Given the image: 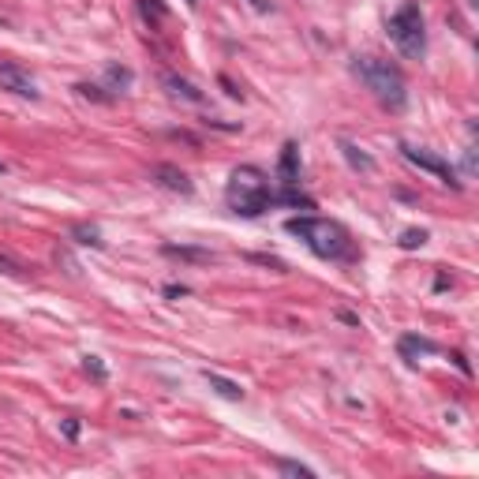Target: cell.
<instances>
[{
  "label": "cell",
  "mask_w": 479,
  "mask_h": 479,
  "mask_svg": "<svg viewBox=\"0 0 479 479\" xmlns=\"http://www.w3.org/2000/svg\"><path fill=\"white\" fill-rule=\"evenodd\" d=\"M285 228L292 236H300L319 258H330V263L356 258V247H352V240H348V232L337 221H330V217H289Z\"/></svg>",
  "instance_id": "6da1fadb"
},
{
  "label": "cell",
  "mask_w": 479,
  "mask_h": 479,
  "mask_svg": "<svg viewBox=\"0 0 479 479\" xmlns=\"http://www.w3.org/2000/svg\"><path fill=\"white\" fill-rule=\"evenodd\" d=\"M225 199L236 214L244 217H258L266 214L270 206L277 202V195L270 191V176L255 165H240L232 176H228V188H225Z\"/></svg>",
  "instance_id": "7a4b0ae2"
},
{
  "label": "cell",
  "mask_w": 479,
  "mask_h": 479,
  "mask_svg": "<svg viewBox=\"0 0 479 479\" xmlns=\"http://www.w3.org/2000/svg\"><path fill=\"white\" fill-rule=\"evenodd\" d=\"M352 71L363 79V86L378 97V105H386L389 113H401L408 105V83L389 60H378V57H356Z\"/></svg>",
  "instance_id": "3957f363"
},
{
  "label": "cell",
  "mask_w": 479,
  "mask_h": 479,
  "mask_svg": "<svg viewBox=\"0 0 479 479\" xmlns=\"http://www.w3.org/2000/svg\"><path fill=\"white\" fill-rule=\"evenodd\" d=\"M389 41L401 49V57L408 60H419L423 53H427V30H423V12L416 0H408V4H401L394 15H389Z\"/></svg>",
  "instance_id": "277c9868"
},
{
  "label": "cell",
  "mask_w": 479,
  "mask_h": 479,
  "mask_svg": "<svg viewBox=\"0 0 479 479\" xmlns=\"http://www.w3.org/2000/svg\"><path fill=\"white\" fill-rule=\"evenodd\" d=\"M401 154H405L416 169L423 172H431L434 180H442L445 188H453V191H461V180H457V172L450 161H442L438 154H431V150H423V146H408V143H401Z\"/></svg>",
  "instance_id": "5b68a950"
},
{
  "label": "cell",
  "mask_w": 479,
  "mask_h": 479,
  "mask_svg": "<svg viewBox=\"0 0 479 479\" xmlns=\"http://www.w3.org/2000/svg\"><path fill=\"white\" fill-rule=\"evenodd\" d=\"M0 86L4 90H12V94H19V97H30V102H38V86H34V79L19 68V64H0Z\"/></svg>",
  "instance_id": "8992f818"
},
{
  "label": "cell",
  "mask_w": 479,
  "mask_h": 479,
  "mask_svg": "<svg viewBox=\"0 0 479 479\" xmlns=\"http://www.w3.org/2000/svg\"><path fill=\"white\" fill-rule=\"evenodd\" d=\"M150 180L161 183L165 191H176V195H191L195 191L191 176L183 169H176V165H154V169H150Z\"/></svg>",
  "instance_id": "52a82bcc"
},
{
  "label": "cell",
  "mask_w": 479,
  "mask_h": 479,
  "mask_svg": "<svg viewBox=\"0 0 479 479\" xmlns=\"http://www.w3.org/2000/svg\"><path fill=\"white\" fill-rule=\"evenodd\" d=\"M277 176H281V183H285V188H296V180H300V146H296V143H285V146H281Z\"/></svg>",
  "instance_id": "ba28073f"
},
{
  "label": "cell",
  "mask_w": 479,
  "mask_h": 479,
  "mask_svg": "<svg viewBox=\"0 0 479 479\" xmlns=\"http://www.w3.org/2000/svg\"><path fill=\"white\" fill-rule=\"evenodd\" d=\"M161 83L169 86V94H172V97H183V102H191V105H202V102H206V94L199 90V86L188 83V79H180V75H172V71L161 75Z\"/></svg>",
  "instance_id": "9c48e42d"
},
{
  "label": "cell",
  "mask_w": 479,
  "mask_h": 479,
  "mask_svg": "<svg viewBox=\"0 0 479 479\" xmlns=\"http://www.w3.org/2000/svg\"><path fill=\"white\" fill-rule=\"evenodd\" d=\"M206 382H210V389H214L217 397L244 401V389H240V382H232V378H225V375H217V371H206Z\"/></svg>",
  "instance_id": "30bf717a"
},
{
  "label": "cell",
  "mask_w": 479,
  "mask_h": 479,
  "mask_svg": "<svg viewBox=\"0 0 479 479\" xmlns=\"http://www.w3.org/2000/svg\"><path fill=\"white\" fill-rule=\"evenodd\" d=\"M341 154H345V161H348L356 172H375V158L363 154V150H359L356 143H348V139H341Z\"/></svg>",
  "instance_id": "8fae6325"
},
{
  "label": "cell",
  "mask_w": 479,
  "mask_h": 479,
  "mask_svg": "<svg viewBox=\"0 0 479 479\" xmlns=\"http://www.w3.org/2000/svg\"><path fill=\"white\" fill-rule=\"evenodd\" d=\"M169 258H188V263H214V251H206V247H176V244H165L161 247Z\"/></svg>",
  "instance_id": "7c38bea8"
},
{
  "label": "cell",
  "mask_w": 479,
  "mask_h": 479,
  "mask_svg": "<svg viewBox=\"0 0 479 479\" xmlns=\"http://www.w3.org/2000/svg\"><path fill=\"white\" fill-rule=\"evenodd\" d=\"M401 352H405V359H408L412 352H423V356H434V352H438V345H434V341H427V337H416V333H405V337H401Z\"/></svg>",
  "instance_id": "4fadbf2b"
},
{
  "label": "cell",
  "mask_w": 479,
  "mask_h": 479,
  "mask_svg": "<svg viewBox=\"0 0 479 479\" xmlns=\"http://www.w3.org/2000/svg\"><path fill=\"white\" fill-rule=\"evenodd\" d=\"M139 15H143L150 27H161L169 19V8L161 4V0H139Z\"/></svg>",
  "instance_id": "5bb4252c"
},
{
  "label": "cell",
  "mask_w": 479,
  "mask_h": 479,
  "mask_svg": "<svg viewBox=\"0 0 479 479\" xmlns=\"http://www.w3.org/2000/svg\"><path fill=\"white\" fill-rule=\"evenodd\" d=\"M397 244L405 247V251H416V247H423V244H427V228H405Z\"/></svg>",
  "instance_id": "9a60e30c"
},
{
  "label": "cell",
  "mask_w": 479,
  "mask_h": 479,
  "mask_svg": "<svg viewBox=\"0 0 479 479\" xmlns=\"http://www.w3.org/2000/svg\"><path fill=\"white\" fill-rule=\"evenodd\" d=\"M71 236L79 240V244H90V247H105L102 232H97V228H90V225H75V228H71Z\"/></svg>",
  "instance_id": "2e32d148"
},
{
  "label": "cell",
  "mask_w": 479,
  "mask_h": 479,
  "mask_svg": "<svg viewBox=\"0 0 479 479\" xmlns=\"http://www.w3.org/2000/svg\"><path fill=\"white\" fill-rule=\"evenodd\" d=\"M83 367H86V375H90L94 382H105V378H109L105 363H102V359H97V356H83Z\"/></svg>",
  "instance_id": "e0dca14e"
},
{
  "label": "cell",
  "mask_w": 479,
  "mask_h": 479,
  "mask_svg": "<svg viewBox=\"0 0 479 479\" xmlns=\"http://www.w3.org/2000/svg\"><path fill=\"white\" fill-rule=\"evenodd\" d=\"M277 468H281L285 475H303V479H311V475H314V468L300 464V461H277Z\"/></svg>",
  "instance_id": "ac0fdd59"
},
{
  "label": "cell",
  "mask_w": 479,
  "mask_h": 479,
  "mask_svg": "<svg viewBox=\"0 0 479 479\" xmlns=\"http://www.w3.org/2000/svg\"><path fill=\"white\" fill-rule=\"evenodd\" d=\"M105 75H109V83H113V86H132V68H116V64H113Z\"/></svg>",
  "instance_id": "d6986e66"
},
{
  "label": "cell",
  "mask_w": 479,
  "mask_h": 479,
  "mask_svg": "<svg viewBox=\"0 0 479 479\" xmlns=\"http://www.w3.org/2000/svg\"><path fill=\"white\" fill-rule=\"evenodd\" d=\"M83 97H94V102H113V94H102V86H90V83H79L75 86Z\"/></svg>",
  "instance_id": "ffe728a7"
},
{
  "label": "cell",
  "mask_w": 479,
  "mask_h": 479,
  "mask_svg": "<svg viewBox=\"0 0 479 479\" xmlns=\"http://www.w3.org/2000/svg\"><path fill=\"white\" fill-rule=\"evenodd\" d=\"M0 270H4V274H12V277H27V270L19 266V263H12V258H4V255H0Z\"/></svg>",
  "instance_id": "44dd1931"
},
{
  "label": "cell",
  "mask_w": 479,
  "mask_h": 479,
  "mask_svg": "<svg viewBox=\"0 0 479 479\" xmlns=\"http://www.w3.org/2000/svg\"><path fill=\"white\" fill-rule=\"evenodd\" d=\"M57 263H64V266H68V274H71V277L79 274V263H75V258H71L68 251H57Z\"/></svg>",
  "instance_id": "7402d4cb"
},
{
  "label": "cell",
  "mask_w": 479,
  "mask_h": 479,
  "mask_svg": "<svg viewBox=\"0 0 479 479\" xmlns=\"http://www.w3.org/2000/svg\"><path fill=\"white\" fill-rule=\"evenodd\" d=\"M64 438H79V423H75V419H64Z\"/></svg>",
  "instance_id": "603a6c76"
},
{
  "label": "cell",
  "mask_w": 479,
  "mask_h": 479,
  "mask_svg": "<svg viewBox=\"0 0 479 479\" xmlns=\"http://www.w3.org/2000/svg\"><path fill=\"white\" fill-rule=\"evenodd\" d=\"M165 296H169V300H180V296H188V289H183V285H169Z\"/></svg>",
  "instance_id": "cb8c5ba5"
},
{
  "label": "cell",
  "mask_w": 479,
  "mask_h": 479,
  "mask_svg": "<svg viewBox=\"0 0 479 479\" xmlns=\"http://www.w3.org/2000/svg\"><path fill=\"white\" fill-rule=\"evenodd\" d=\"M251 8H258V12H270V0H251Z\"/></svg>",
  "instance_id": "d4e9b609"
},
{
  "label": "cell",
  "mask_w": 479,
  "mask_h": 479,
  "mask_svg": "<svg viewBox=\"0 0 479 479\" xmlns=\"http://www.w3.org/2000/svg\"><path fill=\"white\" fill-rule=\"evenodd\" d=\"M0 172H4V161H0Z\"/></svg>",
  "instance_id": "484cf974"
},
{
  "label": "cell",
  "mask_w": 479,
  "mask_h": 479,
  "mask_svg": "<svg viewBox=\"0 0 479 479\" xmlns=\"http://www.w3.org/2000/svg\"><path fill=\"white\" fill-rule=\"evenodd\" d=\"M191 4H195V0H191Z\"/></svg>",
  "instance_id": "4316f807"
}]
</instances>
